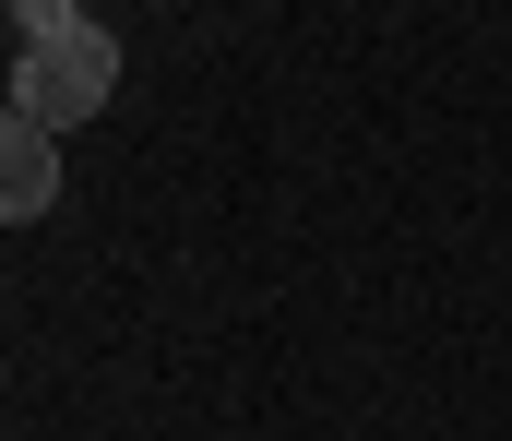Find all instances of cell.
Listing matches in <instances>:
<instances>
[{"label":"cell","mask_w":512,"mask_h":441,"mask_svg":"<svg viewBox=\"0 0 512 441\" xmlns=\"http://www.w3.org/2000/svg\"><path fill=\"white\" fill-rule=\"evenodd\" d=\"M108 96H120V48H108V24H84V12H60V0H24V12H12V120H36V132H84Z\"/></svg>","instance_id":"6da1fadb"},{"label":"cell","mask_w":512,"mask_h":441,"mask_svg":"<svg viewBox=\"0 0 512 441\" xmlns=\"http://www.w3.org/2000/svg\"><path fill=\"white\" fill-rule=\"evenodd\" d=\"M48 191H60V132L0 120V215H48Z\"/></svg>","instance_id":"7a4b0ae2"}]
</instances>
